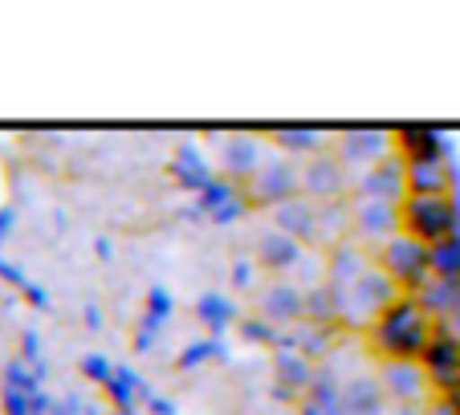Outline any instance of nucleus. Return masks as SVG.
Returning a JSON list of instances; mask_svg holds the SVG:
<instances>
[{
  "label": "nucleus",
  "instance_id": "nucleus-1",
  "mask_svg": "<svg viewBox=\"0 0 460 415\" xmlns=\"http://www.w3.org/2000/svg\"><path fill=\"white\" fill-rule=\"evenodd\" d=\"M436 338V318L420 305V297L403 294L395 305L371 322V350L383 363H424Z\"/></svg>",
  "mask_w": 460,
  "mask_h": 415
},
{
  "label": "nucleus",
  "instance_id": "nucleus-2",
  "mask_svg": "<svg viewBox=\"0 0 460 415\" xmlns=\"http://www.w3.org/2000/svg\"><path fill=\"white\" fill-rule=\"evenodd\" d=\"M400 228L403 236L432 249V244L460 233V204L452 196H403Z\"/></svg>",
  "mask_w": 460,
  "mask_h": 415
},
{
  "label": "nucleus",
  "instance_id": "nucleus-3",
  "mask_svg": "<svg viewBox=\"0 0 460 415\" xmlns=\"http://www.w3.org/2000/svg\"><path fill=\"white\" fill-rule=\"evenodd\" d=\"M375 265H379L383 273H387L391 281H395L403 294H411V297L432 281V249L420 244V241H411V236H403V233L391 236L387 244H379Z\"/></svg>",
  "mask_w": 460,
  "mask_h": 415
},
{
  "label": "nucleus",
  "instance_id": "nucleus-4",
  "mask_svg": "<svg viewBox=\"0 0 460 415\" xmlns=\"http://www.w3.org/2000/svg\"><path fill=\"white\" fill-rule=\"evenodd\" d=\"M244 196H249L252 208H270L273 212V208L302 196V167L289 155H281V151H270L265 163L257 167V175L244 183Z\"/></svg>",
  "mask_w": 460,
  "mask_h": 415
},
{
  "label": "nucleus",
  "instance_id": "nucleus-5",
  "mask_svg": "<svg viewBox=\"0 0 460 415\" xmlns=\"http://www.w3.org/2000/svg\"><path fill=\"white\" fill-rule=\"evenodd\" d=\"M403 297V289L383 273L379 265H371L358 281L342 286V318L347 322H375L387 305H395Z\"/></svg>",
  "mask_w": 460,
  "mask_h": 415
},
{
  "label": "nucleus",
  "instance_id": "nucleus-6",
  "mask_svg": "<svg viewBox=\"0 0 460 415\" xmlns=\"http://www.w3.org/2000/svg\"><path fill=\"white\" fill-rule=\"evenodd\" d=\"M212 143H220V155H217V175L228 183H236V188H244V183L257 175V167L265 163V155L270 151L261 147L257 135H244V130H233V135H212Z\"/></svg>",
  "mask_w": 460,
  "mask_h": 415
},
{
  "label": "nucleus",
  "instance_id": "nucleus-7",
  "mask_svg": "<svg viewBox=\"0 0 460 415\" xmlns=\"http://www.w3.org/2000/svg\"><path fill=\"white\" fill-rule=\"evenodd\" d=\"M350 196L355 199H383V204H403V196H408V163H403L400 151L391 159H383V163L367 167V172L350 175Z\"/></svg>",
  "mask_w": 460,
  "mask_h": 415
},
{
  "label": "nucleus",
  "instance_id": "nucleus-8",
  "mask_svg": "<svg viewBox=\"0 0 460 415\" xmlns=\"http://www.w3.org/2000/svg\"><path fill=\"white\" fill-rule=\"evenodd\" d=\"M334 155L342 159L350 175L355 172H367V167L383 163V159L395 155V135L379 127H355V130H342L339 143H334Z\"/></svg>",
  "mask_w": 460,
  "mask_h": 415
},
{
  "label": "nucleus",
  "instance_id": "nucleus-9",
  "mask_svg": "<svg viewBox=\"0 0 460 415\" xmlns=\"http://www.w3.org/2000/svg\"><path fill=\"white\" fill-rule=\"evenodd\" d=\"M302 196L314 199V204H339V199L350 196V172L342 167L339 155H318L305 159L302 167Z\"/></svg>",
  "mask_w": 460,
  "mask_h": 415
},
{
  "label": "nucleus",
  "instance_id": "nucleus-10",
  "mask_svg": "<svg viewBox=\"0 0 460 415\" xmlns=\"http://www.w3.org/2000/svg\"><path fill=\"white\" fill-rule=\"evenodd\" d=\"M314 379H318V363H310L302 350H294V346H278L273 350V395L278 399L297 403L314 387Z\"/></svg>",
  "mask_w": 460,
  "mask_h": 415
},
{
  "label": "nucleus",
  "instance_id": "nucleus-11",
  "mask_svg": "<svg viewBox=\"0 0 460 415\" xmlns=\"http://www.w3.org/2000/svg\"><path fill=\"white\" fill-rule=\"evenodd\" d=\"M400 204H383V199H355L350 204V236L358 241L387 244L391 236H400Z\"/></svg>",
  "mask_w": 460,
  "mask_h": 415
},
{
  "label": "nucleus",
  "instance_id": "nucleus-12",
  "mask_svg": "<svg viewBox=\"0 0 460 415\" xmlns=\"http://www.w3.org/2000/svg\"><path fill=\"white\" fill-rule=\"evenodd\" d=\"M379 383L391 403L400 407H420L432 395V379H428L424 363H379Z\"/></svg>",
  "mask_w": 460,
  "mask_h": 415
},
{
  "label": "nucleus",
  "instance_id": "nucleus-13",
  "mask_svg": "<svg viewBox=\"0 0 460 415\" xmlns=\"http://www.w3.org/2000/svg\"><path fill=\"white\" fill-rule=\"evenodd\" d=\"M424 371L432 379V391H440V395H452L460 387V338L452 330L436 326V338L424 355Z\"/></svg>",
  "mask_w": 460,
  "mask_h": 415
},
{
  "label": "nucleus",
  "instance_id": "nucleus-14",
  "mask_svg": "<svg viewBox=\"0 0 460 415\" xmlns=\"http://www.w3.org/2000/svg\"><path fill=\"white\" fill-rule=\"evenodd\" d=\"M196 212H208L217 225H233V220L249 216L252 204H249V196H244V188H236V183H228L217 175V180L196 196Z\"/></svg>",
  "mask_w": 460,
  "mask_h": 415
},
{
  "label": "nucleus",
  "instance_id": "nucleus-15",
  "mask_svg": "<svg viewBox=\"0 0 460 415\" xmlns=\"http://www.w3.org/2000/svg\"><path fill=\"white\" fill-rule=\"evenodd\" d=\"M252 260H257V269H265V273H289V269H297L305 260V249L294 241V236L270 228V233L257 236V252H252Z\"/></svg>",
  "mask_w": 460,
  "mask_h": 415
},
{
  "label": "nucleus",
  "instance_id": "nucleus-16",
  "mask_svg": "<svg viewBox=\"0 0 460 415\" xmlns=\"http://www.w3.org/2000/svg\"><path fill=\"white\" fill-rule=\"evenodd\" d=\"M342 407H347V415H391V399L379 375H350L342 383Z\"/></svg>",
  "mask_w": 460,
  "mask_h": 415
},
{
  "label": "nucleus",
  "instance_id": "nucleus-17",
  "mask_svg": "<svg viewBox=\"0 0 460 415\" xmlns=\"http://www.w3.org/2000/svg\"><path fill=\"white\" fill-rule=\"evenodd\" d=\"M273 228L294 236L297 244H318V204L297 196V199H289V204L273 208Z\"/></svg>",
  "mask_w": 460,
  "mask_h": 415
},
{
  "label": "nucleus",
  "instance_id": "nucleus-18",
  "mask_svg": "<svg viewBox=\"0 0 460 415\" xmlns=\"http://www.w3.org/2000/svg\"><path fill=\"white\" fill-rule=\"evenodd\" d=\"M167 175H172L175 183H180L183 191H196L200 196L204 188H208L212 180H217V167L204 159L200 147H191V143H180L172 155V163H167Z\"/></svg>",
  "mask_w": 460,
  "mask_h": 415
},
{
  "label": "nucleus",
  "instance_id": "nucleus-19",
  "mask_svg": "<svg viewBox=\"0 0 460 415\" xmlns=\"http://www.w3.org/2000/svg\"><path fill=\"white\" fill-rule=\"evenodd\" d=\"M261 313L281 330L297 326V322H305V289L289 286V281H278V286H270L261 294Z\"/></svg>",
  "mask_w": 460,
  "mask_h": 415
},
{
  "label": "nucleus",
  "instance_id": "nucleus-20",
  "mask_svg": "<svg viewBox=\"0 0 460 415\" xmlns=\"http://www.w3.org/2000/svg\"><path fill=\"white\" fill-rule=\"evenodd\" d=\"M395 151L403 155V163H440L448 155V143L436 127H403L395 130Z\"/></svg>",
  "mask_w": 460,
  "mask_h": 415
},
{
  "label": "nucleus",
  "instance_id": "nucleus-21",
  "mask_svg": "<svg viewBox=\"0 0 460 415\" xmlns=\"http://www.w3.org/2000/svg\"><path fill=\"white\" fill-rule=\"evenodd\" d=\"M297 415H347V407H342V379L331 366H318L314 387L297 399Z\"/></svg>",
  "mask_w": 460,
  "mask_h": 415
},
{
  "label": "nucleus",
  "instance_id": "nucleus-22",
  "mask_svg": "<svg viewBox=\"0 0 460 415\" xmlns=\"http://www.w3.org/2000/svg\"><path fill=\"white\" fill-rule=\"evenodd\" d=\"M106 395H111V403H114V411H122V415H135L139 411V399L147 403L155 391L143 383V375L139 371H130V366H114V379L106 383Z\"/></svg>",
  "mask_w": 460,
  "mask_h": 415
},
{
  "label": "nucleus",
  "instance_id": "nucleus-23",
  "mask_svg": "<svg viewBox=\"0 0 460 415\" xmlns=\"http://www.w3.org/2000/svg\"><path fill=\"white\" fill-rule=\"evenodd\" d=\"M416 297L436 318V326H440V322H452V318L460 322V281H452V277H432Z\"/></svg>",
  "mask_w": 460,
  "mask_h": 415
},
{
  "label": "nucleus",
  "instance_id": "nucleus-24",
  "mask_svg": "<svg viewBox=\"0 0 460 415\" xmlns=\"http://www.w3.org/2000/svg\"><path fill=\"white\" fill-rule=\"evenodd\" d=\"M281 346H294V350H302L310 363H322V358L334 350V334H331V326L297 322V326H289L286 334H281Z\"/></svg>",
  "mask_w": 460,
  "mask_h": 415
},
{
  "label": "nucleus",
  "instance_id": "nucleus-25",
  "mask_svg": "<svg viewBox=\"0 0 460 415\" xmlns=\"http://www.w3.org/2000/svg\"><path fill=\"white\" fill-rule=\"evenodd\" d=\"M339 318H342V286H334V281L305 286V322H314V326H334Z\"/></svg>",
  "mask_w": 460,
  "mask_h": 415
},
{
  "label": "nucleus",
  "instance_id": "nucleus-26",
  "mask_svg": "<svg viewBox=\"0 0 460 415\" xmlns=\"http://www.w3.org/2000/svg\"><path fill=\"white\" fill-rule=\"evenodd\" d=\"M408 196H452V167L440 163H408Z\"/></svg>",
  "mask_w": 460,
  "mask_h": 415
},
{
  "label": "nucleus",
  "instance_id": "nucleus-27",
  "mask_svg": "<svg viewBox=\"0 0 460 415\" xmlns=\"http://www.w3.org/2000/svg\"><path fill=\"white\" fill-rule=\"evenodd\" d=\"M196 318L212 330V338H220V330H228V326L241 322V310H236V302L228 294H217V289H212V294L196 297Z\"/></svg>",
  "mask_w": 460,
  "mask_h": 415
},
{
  "label": "nucleus",
  "instance_id": "nucleus-28",
  "mask_svg": "<svg viewBox=\"0 0 460 415\" xmlns=\"http://www.w3.org/2000/svg\"><path fill=\"white\" fill-rule=\"evenodd\" d=\"M326 257V281H334V286H350V281H358V277L367 273V260H363V252L355 249V244H334L331 252H322Z\"/></svg>",
  "mask_w": 460,
  "mask_h": 415
},
{
  "label": "nucleus",
  "instance_id": "nucleus-29",
  "mask_svg": "<svg viewBox=\"0 0 460 415\" xmlns=\"http://www.w3.org/2000/svg\"><path fill=\"white\" fill-rule=\"evenodd\" d=\"M350 236V204L339 199V204H318V244H326V252L334 244H342Z\"/></svg>",
  "mask_w": 460,
  "mask_h": 415
},
{
  "label": "nucleus",
  "instance_id": "nucleus-30",
  "mask_svg": "<svg viewBox=\"0 0 460 415\" xmlns=\"http://www.w3.org/2000/svg\"><path fill=\"white\" fill-rule=\"evenodd\" d=\"M270 138L278 143L281 155H318L322 151V135L310 127H281V130H273Z\"/></svg>",
  "mask_w": 460,
  "mask_h": 415
},
{
  "label": "nucleus",
  "instance_id": "nucleus-31",
  "mask_svg": "<svg viewBox=\"0 0 460 415\" xmlns=\"http://www.w3.org/2000/svg\"><path fill=\"white\" fill-rule=\"evenodd\" d=\"M228 350H225V342L220 338H200V342H188L183 346V355L175 358V366L180 371H191V366H204L208 358H225Z\"/></svg>",
  "mask_w": 460,
  "mask_h": 415
},
{
  "label": "nucleus",
  "instance_id": "nucleus-32",
  "mask_svg": "<svg viewBox=\"0 0 460 415\" xmlns=\"http://www.w3.org/2000/svg\"><path fill=\"white\" fill-rule=\"evenodd\" d=\"M432 277H452V281H460V233L432 244Z\"/></svg>",
  "mask_w": 460,
  "mask_h": 415
},
{
  "label": "nucleus",
  "instance_id": "nucleus-33",
  "mask_svg": "<svg viewBox=\"0 0 460 415\" xmlns=\"http://www.w3.org/2000/svg\"><path fill=\"white\" fill-rule=\"evenodd\" d=\"M236 330H241L244 342H265V346H273V350L281 346V334H286V330L273 326L270 318H241L236 322Z\"/></svg>",
  "mask_w": 460,
  "mask_h": 415
},
{
  "label": "nucleus",
  "instance_id": "nucleus-34",
  "mask_svg": "<svg viewBox=\"0 0 460 415\" xmlns=\"http://www.w3.org/2000/svg\"><path fill=\"white\" fill-rule=\"evenodd\" d=\"M167 313H172V294H167L164 286H151L147 289V313H143V322L139 326H147V330H164L167 326Z\"/></svg>",
  "mask_w": 460,
  "mask_h": 415
},
{
  "label": "nucleus",
  "instance_id": "nucleus-35",
  "mask_svg": "<svg viewBox=\"0 0 460 415\" xmlns=\"http://www.w3.org/2000/svg\"><path fill=\"white\" fill-rule=\"evenodd\" d=\"M41 371H29L25 366V358H13L9 366H4V387H13V391H25V395H37L41 391Z\"/></svg>",
  "mask_w": 460,
  "mask_h": 415
},
{
  "label": "nucleus",
  "instance_id": "nucleus-36",
  "mask_svg": "<svg viewBox=\"0 0 460 415\" xmlns=\"http://www.w3.org/2000/svg\"><path fill=\"white\" fill-rule=\"evenodd\" d=\"M0 411L4 415H33V395L13 387H0Z\"/></svg>",
  "mask_w": 460,
  "mask_h": 415
},
{
  "label": "nucleus",
  "instance_id": "nucleus-37",
  "mask_svg": "<svg viewBox=\"0 0 460 415\" xmlns=\"http://www.w3.org/2000/svg\"><path fill=\"white\" fill-rule=\"evenodd\" d=\"M82 375H86V379H94V383H102V387H106V383L114 379V366L106 363L102 355H86V358H82Z\"/></svg>",
  "mask_w": 460,
  "mask_h": 415
},
{
  "label": "nucleus",
  "instance_id": "nucleus-38",
  "mask_svg": "<svg viewBox=\"0 0 460 415\" xmlns=\"http://www.w3.org/2000/svg\"><path fill=\"white\" fill-rule=\"evenodd\" d=\"M233 286L236 289H252V286H257V260H252V257L233 260Z\"/></svg>",
  "mask_w": 460,
  "mask_h": 415
},
{
  "label": "nucleus",
  "instance_id": "nucleus-39",
  "mask_svg": "<svg viewBox=\"0 0 460 415\" xmlns=\"http://www.w3.org/2000/svg\"><path fill=\"white\" fill-rule=\"evenodd\" d=\"M82 411H86V403L78 395H70V399H61V403H53L49 415H82Z\"/></svg>",
  "mask_w": 460,
  "mask_h": 415
},
{
  "label": "nucleus",
  "instance_id": "nucleus-40",
  "mask_svg": "<svg viewBox=\"0 0 460 415\" xmlns=\"http://www.w3.org/2000/svg\"><path fill=\"white\" fill-rule=\"evenodd\" d=\"M21 346H25V350H21V358H25V363H37V355H41V350H37V346H41V338L25 334V338H21Z\"/></svg>",
  "mask_w": 460,
  "mask_h": 415
},
{
  "label": "nucleus",
  "instance_id": "nucleus-41",
  "mask_svg": "<svg viewBox=\"0 0 460 415\" xmlns=\"http://www.w3.org/2000/svg\"><path fill=\"white\" fill-rule=\"evenodd\" d=\"M147 407H151V415H175V403H172V399L151 395V399H147Z\"/></svg>",
  "mask_w": 460,
  "mask_h": 415
},
{
  "label": "nucleus",
  "instance_id": "nucleus-42",
  "mask_svg": "<svg viewBox=\"0 0 460 415\" xmlns=\"http://www.w3.org/2000/svg\"><path fill=\"white\" fill-rule=\"evenodd\" d=\"M86 326L90 330H102V305H94V302L86 305Z\"/></svg>",
  "mask_w": 460,
  "mask_h": 415
},
{
  "label": "nucleus",
  "instance_id": "nucleus-43",
  "mask_svg": "<svg viewBox=\"0 0 460 415\" xmlns=\"http://www.w3.org/2000/svg\"><path fill=\"white\" fill-rule=\"evenodd\" d=\"M428 415H460V411H456V407L448 403V399H436V403L428 407Z\"/></svg>",
  "mask_w": 460,
  "mask_h": 415
},
{
  "label": "nucleus",
  "instance_id": "nucleus-44",
  "mask_svg": "<svg viewBox=\"0 0 460 415\" xmlns=\"http://www.w3.org/2000/svg\"><path fill=\"white\" fill-rule=\"evenodd\" d=\"M13 228V212H0V236H9Z\"/></svg>",
  "mask_w": 460,
  "mask_h": 415
},
{
  "label": "nucleus",
  "instance_id": "nucleus-45",
  "mask_svg": "<svg viewBox=\"0 0 460 415\" xmlns=\"http://www.w3.org/2000/svg\"><path fill=\"white\" fill-rule=\"evenodd\" d=\"M391 415H428V411H424V407H395Z\"/></svg>",
  "mask_w": 460,
  "mask_h": 415
},
{
  "label": "nucleus",
  "instance_id": "nucleus-46",
  "mask_svg": "<svg viewBox=\"0 0 460 415\" xmlns=\"http://www.w3.org/2000/svg\"><path fill=\"white\" fill-rule=\"evenodd\" d=\"M94 249H98V257H102V260H111V241H98Z\"/></svg>",
  "mask_w": 460,
  "mask_h": 415
},
{
  "label": "nucleus",
  "instance_id": "nucleus-47",
  "mask_svg": "<svg viewBox=\"0 0 460 415\" xmlns=\"http://www.w3.org/2000/svg\"><path fill=\"white\" fill-rule=\"evenodd\" d=\"M111 415H122V411H111Z\"/></svg>",
  "mask_w": 460,
  "mask_h": 415
}]
</instances>
